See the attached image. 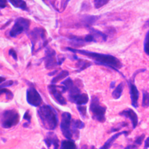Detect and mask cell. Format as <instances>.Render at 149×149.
Returning a JSON list of instances; mask_svg holds the SVG:
<instances>
[{
    "label": "cell",
    "instance_id": "cell-1",
    "mask_svg": "<svg viewBox=\"0 0 149 149\" xmlns=\"http://www.w3.org/2000/svg\"><path fill=\"white\" fill-rule=\"evenodd\" d=\"M67 49L73 52L84 55L94 60L97 64L107 66L118 72H119L118 69L122 66V64L120 61L116 57L111 55L100 54L86 50L76 49L71 48H67Z\"/></svg>",
    "mask_w": 149,
    "mask_h": 149
},
{
    "label": "cell",
    "instance_id": "cell-2",
    "mask_svg": "<svg viewBox=\"0 0 149 149\" xmlns=\"http://www.w3.org/2000/svg\"><path fill=\"white\" fill-rule=\"evenodd\" d=\"M37 114L42 126L47 130H54L58 123V114L55 109L49 105H43L39 107Z\"/></svg>",
    "mask_w": 149,
    "mask_h": 149
},
{
    "label": "cell",
    "instance_id": "cell-3",
    "mask_svg": "<svg viewBox=\"0 0 149 149\" xmlns=\"http://www.w3.org/2000/svg\"><path fill=\"white\" fill-rule=\"evenodd\" d=\"M89 109L93 119L100 122H104L105 121L107 108L100 104L99 98L97 96H92Z\"/></svg>",
    "mask_w": 149,
    "mask_h": 149
},
{
    "label": "cell",
    "instance_id": "cell-4",
    "mask_svg": "<svg viewBox=\"0 0 149 149\" xmlns=\"http://www.w3.org/2000/svg\"><path fill=\"white\" fill-rule=\"evenodd\" d=\"M19 114L15 109L5 110L1 115V125L5 129L10 128L16 126L19 122Z\"/></svg>",
    "mask_w": 149,
    "mask_h": 149
},
{
    "label": "cell",
    "instance_id": "cell-5",
    "mask_svg": "<svg viewBox=\"0 0 149 149\" xmlns=\"http://www.w3.org/2000/svg\"><path fill=\"white\" fill-rule=\"evenodd\" d=\"M72 116L69 112H64L62 113L60 128L62 134L67 139H72L73 137L72 129Z\"/></svg>",
    "mask_w": 149,
    "mask_h": 149
},
{
    "label": "cell",
    "instance_id": "cell-6",
    "mask_svg": "<svg viewBox=\"0 0 149 149\" xmlns=\"http://www.w3.org/2000/svg\"><path fill=\"white\" fill-rule=\"evenodd\" d=\"M144 71H146V69H139L136 70L133 74L132 79H130L127 82L129 87V93L131 100V104L135 108H137L139 107L138 100L139 97V91L134 84V78L138 73Z\"/></svg>",
    "mask_w": 149,
    "mask_h": 149
},
{
    "label": "cell",
    "instance_id": "cell-7",
    "mask_svg": "<svg viewBox=\"0 0 149 149\" xmlns=\"http://www.w3.org/2000/svg\"><path fill=\"white\" fill-rule=\"evenodd\" d=\"M30 26V21L23 17H19L15 20L9 34L12 37H15L23 32L27 31Z\"/></svg>",
    "mask_w": 149,
    "mask_h": 149
},
{
    "label": "cell",
    "instance_id": "cell-8",
    "mask_svg": "<svg viewBox=\"0 0 149 149\" xmlns=\"http://www.w3.org/2000/svg\"><path fill=\"white\" fill-rule=\"evenodd\" d=\"M48 88L49 93L59 104L64 105L67 104L65 98L62 95V94L66 91V90L63 86H57L54 84H51L48 86Z\"/></svg>",
    "mask_w": 149,
    "mask_h": 149
},
{
    "label": "cell",
    "instance_id": "cell-9",
    "mask_svg": "<svg viewBox=\"0 0 149 149\" xmlns=\"http://www.w3.org/2000/svg\"><path fill=\"white\" fill-rule=\"evenodd\" d=\"M26 100L30 105L35 107H39L42 101L40 94L33 86L29 87L27 90Z\"/></svg>",
    "mask_w": 149,
    "mask_h": 149
},
{
    "label": "cell",
    "instance_id": "cell-10",
    "mask_svg": "<svg viewBox=\"0 0 149 149\" xmlns=\"http://www.w3.org/2000/svg\"><path fill=\"white\" fill-rule=\"evenodd\" d=\"M45 66L48 69H52L57 66L58 61L55 59V52L52 49L48 48L46 51V55L44 58Z\"/></svg>",
    "mask_w": 149,
    "mask_h": 149
},
{
    "label": "cell",
    "instance_id": "cell-11",
    "mask_svg": "<svg viewBox=\"0 0 149 149\" xmlns=\"http://www.w3.org/2000/svg\"><path fill=\"white\" fill-rule=\"evenodd\" d=\"M48 149L53 146V149H58L59 146V140L56 134L53 132H48L46 134V137L44 140Z\"/></svg>",
    "mask_w": 149,
    "mask_h": 149
},
{
    "label": "cell",
    "instance_id": "cell-12",
    "mask_svg": "<svg viewBox=\"0 0 149 149\" xmlns=\"http://www.w3.org/2000/svg\"><path fill=\"white\" fill-rule=\"evenodd\" d=\"M119 115L130 120L133 129H135L138 125V116L137 113L130 108H127L119 113Z\"/></svg>",
    "mask_w": 149,
    "mask_h": 149
},
{
    "label": "cell",
    "instance_id": "cell-13",
    "mask_svg": "<svg viewBox=\"0 0 149 149\" xmlns=\"http://www.w3.org/2000/svg\"><path fill=\"white\" fill-rule=\"evenodd\" d=\"M129 134V132L128 131H122L120 132H118L115 134H113V136H112L108 140H107V141L104 143V144L99 149H109L111 146L112 145V144L113 143V142L121 135L123 134L126 136H127Z\"/></svg>",
    "mask_w": 149,
    "mask_h": 149
},
{
    "label": "cell",
    "instance_id": "cell-14",
    "mask_svg": "<svg viewBox=\"0 0 149 149\" xmlns=\"http://www.w3.org/2000/svg\"><path fill=\"white\" fill-rule=\"evenodd\" d=\"M84 127V123L79 119L72 120V129L73 134V137L75 139H77L79 137V129H83Z\"/></svg>",
    "mask_w": 149,
    "mask_h": 149
},
{
    "label": "cell",
    "instance_id": "cell-15",
    "mask_svg": "<svg viewBox=\"0 0 149 149\" xmlns=\"http://www.w3.org/2000/svg\"><path fill=\"white\" fill-rule=\"evenodd\" d=\"M88 101V97L86 93H80L76 96L71 101V102L74 103L77 105H82L86 104Z\"/></svg>",
    "mask_w": 149,
    "mask_h": 149
},
{
    "label": "cell",
    "instance_id": "cell-16",
    "mask_svg": "<svg viewBox=\"0 0 149 149\" xmlns=\"http://www.w3.org/2000/svg\"><path fill=\"white\" fill-rule=\"evenodd\" d=\"M59 149H77V146L73 140L67 139L61 141Z\"/></svg>",
    "mask_w": 149,
    "mask_h": 149
},
{
    "label": "cell",
    "instance_id": "cell-17",
    "mask_svg": "<svg viewBox=\"0 0 149 149\" xmlns=\"http://www.w3.org/2000/svg\"><path fill=\"white\" fill-rule=\"evenodd\" d=\"M124 87L123 82L120 83L115 88L112 93V96L114 99H119L122 95Z\"/></svg>",
    "mask_w": 149,
    "mask_h": 149
},
{
    "label": "cell",
    "instance_id": "cell-18",
    "mask_svg": "<svg viewBox=\"0 0 149 149\" xmlns=\"http://www.w3.org/2000/svg\"><path fill=\"white\" fill-rule=\"evenodd\" d=\"M141 105L143 108H148L149 107V90H143Z\"/></svg>",
    "mask_w": 149,
    "mask_h": 149
},
{
    "label": "cell",
    "instance_id": "cell-19",
    "mask_svg": "<svg viewBox=\"0 0 149 149\" xmlns=\"http://www.w3.org/2000/svg\"><path fill=\"white\" fill-rule=\"evenodd\" d=\"M69 75V72L67 70H62L60 73L54 77L51 81V84H55L60 80L63 79Z\"/></svg>",
    "mask_w": 149,
    "mask_h": 149
},
{
    "label": "cell",
    "instance_id": "cell-20",
    "mask_svg": "<svg viewBox=\"0 0 149 149\" xmlns=\"http://www.w3.org/2000/svg\"><path fill=\"white\" fill-rule=\"evenodd\" d=\"M9 2L16 8L26 10L27 9L26 3L23 0H9Z\"/></svg>",
    "mask_w": 149,
    "mask_h": 149
},
{
    "label": "cell",
    "instance_id": "cell-21",
    "mask_svg": "<svg viewBox=\"0 0 149 149\" xmlns=\"http://www.w3.org/2000/svg\"><path fill=\"white\" fill-rule=\"evenodd\" d=\"M90 65L91 63L90 62H87L84 60H79L77 63V66L79 67V72L84 70L86 68L90 66Z\"/></svg>",
    "mask_w": 149,
    "mask_h": 149
},
{
    "label": "cell",
    "instance_id": "cell-22",
    "mask_svg": "<svg viewBox=\"0 0 149 149\" xmlns=\"http://www.w3.org/2000/svg\"><path fill=\"white\" fill-rule=\"evenodd\" d=\"M144 51L147 55H149V30L145 36L144 41Z\"/></svg>",
    "mask_w": 149,
    "mask_h": 149
},
{
    "label": "cell",
    "instance_id": "cell-23",
    "mask_svg": "<svg viewBox=\"0 0 149 149\" xmlns=\"http://www.w3.org/2000/svg\"><path fill=\"white\" fill-rule=\"evenodd\" d=\"M61 84L65 87L66 91H68L70 90L74 84L72 81V80L70 78H68L65 79L64 81H63Z\"/></svg>",
    "mask_w": 149,
    "mask_h": 149
},
{
    "label": "cell",
    "instance_id": "cell-24",
    "mask_svg": "<svg viewBox=\"0 0 149 149\" xmlns=\"http://www.w3.org/2000/svg\"><path fill=\"white\" fill-rule=\"evenodd\" d=\"M128 125V123L127 122H120L119 123H118L116 125H115V126H113L110 130V132L112 133V132H116V131H118L119 130H120L122 128L124 127H126V126Z\"/></svg>",
    "mask_w": 149,
    "mask_h": 149
},
{
    "label": "cell",
    "instance_id": "cell-25",
    "mask_svg": "<svg viewBox=\"0 0 149 149\" xmlns=\"http://www.w3.org/2000/svg\"><path fill=\"white\" fill-rule=\"evenodd\" d=\"M1 94L4 93L5 94V97H6V99L8 100H10L12 99V98L13 97V93L9 90L5 88H1Z\"/></svg>",
    "mask_w": 149,
    "mask_h": 149
},
{
    "label": "cell",
    "instance_id": "cell-26",
    "mask_svg": "<svg viewBox=\"0 0 149 149\" xmlns=\"http://www.w3.org/2000/svg\"><path fill=\"white\" fill-rule=\"evenodd\" d=\"M77 109L80 113V115L81 116L82 118H85L87 113V108L86 106H82V105H77Z\"/></svg>",
    "mask_w": 149,
    "mask_h": 149
},
{
    "label": "cell",
    "instance_id": "cell-27",
    "mask_svg": "<svg viewBox=\"0 0 149 149\" xmlns=\"http://www.w3.org/2000/svg\"><path fill=\"white\" fill-rule=\"evenodd\" d=\"M109 0H94V5L96 8H100L108 2Z\"/></svg>",
    "mask_w": 149,
    "mask_h": 149
},
{
    "label": "cell",
    "instance_id": "cell-28",
    "mask_svg": "<svg viewBox=\"0 0 149 149\" xmlns=\"http://www.w3.org/2000/svg\"><path fill=\"white\" fill-rule=\"evenodd\" d=\"M144 137H145V134H144V133L142 134H141V135H140V136H137V137H136V139H135V140H134L133 143L137 144V145L139 146H141V144H142V142H143V140L144 139Z\"/></svg>",
    "mask_w": 149,
    "mask_h": 149
},
{
    "label": "cell",
    "instance_id": "cell-29",
    "mask_svg": "<svg viewBox=\"0 0 149 149\" xmlns=\"http://www.w3.org/2000/svg\"><path fill=\"white\" fill-rule=\"evenodd\" d=\"M14 83V81L12 80H8L6 81H5L3 83H1V88H5L6 87H9V86H11L12 85H13Z\"/></svg>",
    "mask_w": 149,
    "mask_h": 149
},
{
    "label": "cell",
    "instance_id": "cell-30",
    "mask_svg": "<svg viewBox=\"0 0 149 149\" xmlns=\"http://www.w3.org/2000/svg\"><path fill=\"white\" fill-rule=\"evenodd\" d=\"M31 115H30V113H29V111L27 110L25 112L24 114V116H23V119L26 120H27V122L30 123V122H31Z\"/></svg>",
    "mask_w": 149,
    "mask_h": 149
},
{
    "label": "cell",
    "instance_id": "cell-31",
    "mask_svg": "<svg viewBox=\"0 0 149 149\" xmlns=\"http://www.w3.org/2000/svg\"><path fill=\"white\" fill-rule=\"evenodd\" d=\"M84 40L87 42H90V41H95V38L94 37V36L92 34H88L87 35L85 38H84Z\"/></svg>",
    "mask_w": 149,
    "mask_h": 149
},
{
    "label": "cell",
    "instance_id": "cell-32",
    "mask_svg": "<svg viewBox=\"0 0 149 149\" xmlns=\"http://www.w3.org/2000/svg\"><path fill=\"white\" fill-rule=\"evenodd\" d=\"M9 54L11 56H12V57L14 58L15 60L17 61V54L15 52V50H13V49H10L9 51Z\"/></svg>",
    "mask_w": 149,
    "mask_h": 149
},
{
    "label": "cell",
    "instance_id": "cell-33",
    "mask_svg": "<svg viewBox=\"0 0 149 149\" xmlns=\"http://www.w3.org/2000/svg\"><path fill=\"white\" fill-rule=\"evenodd\" d=\"M125 149H139V146L137 144L133 143L132 144H129L127 145Z\"/></svg>",
    "mask_w": 149,
    "mask_h": 149
},
{
    "label": "cell",
    "instance_id": "cell-34",
    "mask_svg": "<svg viewBox=\"0 0 149 149\" xmlns=\"http://www.w3.org/2000/svg\"><path fill=\"white\" fill-rule=\"evenodd\" d=\"M149 148V137H148L144 141V149H148Z\"/></svg>",
    "mask_w": 149,
    "mask_h": 149
},
{
    "label": "cell",
    "instance_id": "cell-35",
    "mask_svg": "<svg viewBox=\"0 0 149 149\" xmlns=\"http://www.w3.org/2000/svg\"><path fill=\"white\" fill-rule=\"evenodd\" d=\"M80 149H97L95 148L94 146H91L90 147H88L87 145L86 144H84L81 146V147L80 148Z\"/></svg>",
    "mask_w": 149,
    "mask_h": 149
},
{
    "label": "cell",
    "instance_id": "cell-36",
    "mask_svg": "<svg viewBox=\"0 0 149 149\" xmlns=\"http://www.w3.org/2000/svg\"><path fill=\"white\" fill-rule=\"evenodd\" d=\"M7 5L6 0H0V6L1 8H5Z\"/></svg>",
    "mask_w": 149,
    "mask_h": 149
},
{
    "label": "cell",
    "instance_id": "cell-37",
    "mask_svg": "<svg viewBox=\"0 0 149 149\" xmlns=\"http://www.w3.org/2000/svg\"><path fill=\"white\" fill-rule=\"evenodd\" d=\"M115 81H112L110 84V88H113L115 87Z\"/></svg>",
    "mask_w": 149,
    "mask_h": 149
},
{
    "label": "cell",
    "instance_id": "cell-38",
    "mask_svg": "<svg viewBox=\"0 0 149 149\" xmlns=\"http://www.w3.org/2000/svg\"><path fill=\"white\" fill-rule=\"evenodd\" d=\"M57 72H58V70H55L54 72H51V73H48V75H49V76H51V75H54V74H55V73H56Z\"/></svg>",
    "mask_w": 149,
    "mask_h": 149
},
{
    "label": "cell",
    "instance_id": "cell-39",
    "mask_svg": "<svg viewBox=\"0 0 149 149\" xmlns=\"http://www.w3.org/2000/svg\"><path fill=\"white\" fill-rule=\"evenodd\" d=\"M69 1V0H67V1H66V3H67V2H68Z\"/></svg>",
    "mask_w": 149,
    "mask_h": 149
}]
</instances>
